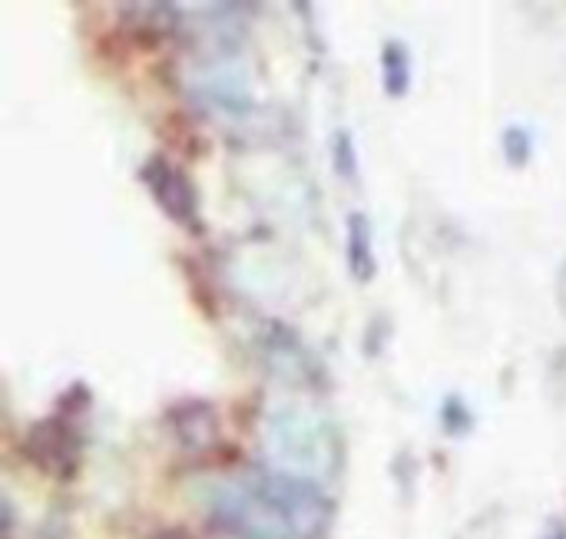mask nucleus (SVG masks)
<instances>
[{
	"mask_svg": "<svg viewBox=\"0 0 566 539\" xmlns=\"http://www.w3.org/2000/svg\"><path fill=\"white\" fill-rule=\"evenodd\" d=\"M501 146H504V156L514 162V166H524L534 152V139L524 126H507L504 136H501Z\"/></svg>",
	"mask_w": 566,
	"mask_h": 539,
	"instance_id": "5",
	"label": "nucleus"
},
{
	"mask_svg": "<svg viewBox=\"0 0 566 539\" xmlns=\"http://www.w3.org/2000/svg\"><path fill=\"white\" fill-rule=\"evenodd\" d=\"M143 179H146L149 192L156 195V202H159L172 219H179V222H189V219H192L196 202H192V195H189V182H186L172 166H166L163 159H153V162L146 166Z\"/></svg>",
	"mask_w": 566,
	"mask_h": 539,
	"instance_id": "2",
	"label": "nucleus"
},
{
	"mask_svg": "<svg viewBox=\"0 0 566 539\" xmlns=\"http://www.w3.org/2000/svg\"><path fill=\"white\" fill-rule=\"evenodd\" d=\"M381 80L388 96H405L411 86V53L401 40H388L381 50Z\"/></svg>",
	"mask_w": 566,
	"mask_h": 539,
	"instance_id": "4",
	"label": "nucleus"
},
{
	"mask_svg": "<svg viewBox=\"0 0 566 539\" xmlns=\"http://www.w3.org/2000/svg\"><path fill=\"white\" fill-rule=\"evenodd\" d=\"M335 166H338V172L348 176V179H355V172H358V162H355V139L348 136V129H338V136H335Z\"/></svg>",
	"mask_w": 566,
	"mask_h": 539,
	"instance_id": "6",
	"label": "nucleus"
},
{
	"mask_svg": "<svg viewBox=\"0 0 566 539\" xmlns=\"http://www.w3.org/2000/svg\"><path fill=\"white\" fill-rule=\"evenodd\" d=\"M345 252H348V268L358 282H368L375 275V249H371V222L365 219V212H352L348 215V239H345Z\"/></svg>",
	"mask_w": 566,
	"mask_h": 539,
	"instance_id": "3",
	"label": "nucleus"
},
{
	"mask_svg": "<svg viewBox=\"0 0 566 539\" xmlns=\"http://www.w3.org/2000/svg\"><path fill=\"white\" fill-rule=\"evenodd\" d=\"M212 520L242 539H315L328 524V497L305 477L252 471L219 490Z\"/></svg>",
	"mask_w": 566,
	"mask_h": 539,
	"instance_id": "1",
	"label": "nucleus"
},
{
	"mask_svg": "<svg viewBox=\"0 0 566 539\" xmlns=\"http://www.w3.org/2000/svg\"><path fill=\"white\" fill-rule=\"evenodd\" d=\"M544 539H566V524L564 520H557L547 533H544Z\"/></svg>",
	"mask_w": 566,
	"mask_h": 539,
	"instance_id": "7",
	"label": "nucleus"
}]
</instances>
